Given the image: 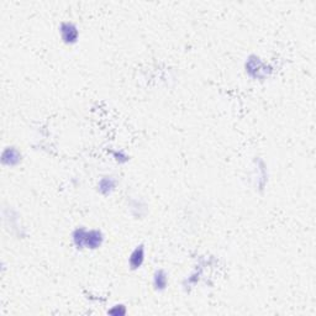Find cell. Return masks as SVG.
I'll return each instance as SVG.
<instances>
[{
	"mask_svg": "<svg viewBox=\"0 0 316 316\" xmlns=\"http://www.w3.org/2000/svg\"><path fill=\"white\" fill-rule=\"evenodd\" d=\"M245 71L248 77L256 80H266L273 73V67L257 55H250L245 61Z\"/></svg>",
	"mask_w": 316,
	"mask_h": 316,
	"instance_id": "6da1fadb",
	"label": "cell"
},
{
	"mask_svg": "<svg viewBox=\"0 0 316 316\" xmlns=\"http://www.w3.org/2000/svg\"><path fill=\"white\" fill-rule=\"evenodd\" d=\"M59 36H61L62 42L67 46H72L75 45L78 41H79V36L80 32L78 26L75 25L73 21L69 20H64L59 24Z\"/></svg>",
	"mask_w": 316,
	"mask_h": 316,
	"instance_id": "7a4b0ae2",
	"label": "cell"
},
{
	"mask_svg": "<svg viewBox=\"0 0 316 316\" xmlns=\"http://www.w3.org/2000/svg\"><path fill=\"white\" fill-rule=\"evenodd\" d=\"M0 161H2L3 166L16 167L23 161V153L15 146H8L3 150Z\"/></svg>",
	"mask_w": 316,
	"mask_h": 316,
	"instance_id": "3957f363",
	"label": "cell"
},
{
	"mask_svg": "<svg viewBox=\"0 0 316 316\" xmlns=\"http://www.w3.org/2000/svg\"><path fill=\"white\" fill-rule=\"evenodd\" d=\"M105 236L102 234L101 230L99 229H91L88 230L85 236V250L95 251L98 248H100L102 244H104Z\"/></svg>",
	"mask_w": 316,
	"mask_h": 316,
	"instance_id": "277c9868",
	"label": "cell"
},
{
	"mask_svg": "<svg viewBox=\"0 0 316 316\" xmlns=\"http://www.w3.org/2000/svg\"><path fill=\"white\" fill-rule=\"evenodd\" d=\"M146 258V248L145 245L140 244L132 250V252L130 253L129 257V267L131 271H137L142 267V264L145 263Z\"/></svg>",
	"mask_w": 316,
	"mask_h": 316,
	"instance_id": "5b68a950",
	"label": "cell"
},
{
	"mask_svg": "<svg viewBox=\"0 0 316 316\" xmlns=\"http://www.w3.org/2000/svg\"><path fill=\"white\" fill-rule=\"evenodd\" d=\"M96 188H98V191L101 195H112L116 190V188H118V179H116L114 175H104V177H101L99 179Z\"/></svg>",
	"mask_w": 316,
	"mask_h": 316,
	"instance_id": "8992f818",
	"label": "cell"
},
{
	"mask_svg": "<svg viewBox=\"0 0 316 316\" xmlns=\"http://www.w3.org/2000/svg\"><path fill=\"white\" fill-rule=\"evenodd\" d=\"M168 282H169L168 273L162 268L156 269L152 277L153 289H155L156 291H164L167 287H168Z\"/></svg>",
	"mask_w": 316,
	"mask_h": 316,
	"instance_id": "52a82bcc",
	"label": "cell"
},
{
	"mask_svg": "<svg viewBox=\"0 0 316 316\" xmlns=\"http://www.w3.org/2000/svg\"><path fill=\"white\" fill-rule=\"evenodd\" d=\"M255 164L256 168H257L258 173V179H257V187L258 190L263 191L264 188H266L267 183H268V173H267V164L263 159L257 158L255 159Z\"/></svg>",
	"mask_w": 316,
	"mask_h": 316,
	"instance_id": "ba28073f",
	"label": "cell"
},
{
	"mask_svg": "<svg viewBox=\"0 0 316 316\" xmlns=\"http://www.w3.org/2000/svg\"><path fill=\"white\" fill-rule=\"evenodd\" d=\"M86 232H88V229L84 228V226H78V228H75L74 230H73L72 242L77 250H79V251L85 250Z\"/></svg>",
	"mask_w": 316,
	"mask_h": 316,
	"instance_id": "9c48e42d",
	"label": "cell"
},
{
	"mask_svg": "<svg viewBox=\"0 0 316 316\" xmlns=\"http://www.w3.org/2000/svg\"><path fill=\"white\" fill-rule=\"evenodd\" d=\"M129 207L130 213H131L135 219H142L146 214H147L148 210L146 202L140 200V199H131V200H130Z\"/></svg>",
	"mask_w": 316,
	"mask_h": 316,
	"instance_id": "30bf717a",
	"label": "cell"
},
{
	"mask_svg": "<svg viewBox=\"0 0 316 316\" xmlns=\"http://www.w3.org/2000/svg\"><path fill=\"white\" fill-rule=\"evenodd\" d=\"M112 153H113V158H114V161L116 162V163L125 164L130 161V156L124 150H115V151H113Z\"/></svg>",
	"mask_w": 316,
	"mask_h": 316,
	"instance_id": "8fae6325",
	"label": "cell"
},
{
	"mask_svg": "<svg viewBox=\"0 0 316 316\" xmlns=\"http://www.w3.org/2000/svg\"><path fill=\"white\" fill-rule=\"evenodd\" d=\"M126 312H128V310H126L125 305H123V304L114 305L112 309L108 310V314L114 315V316H124V315H126Z\"/></svg>",
	"mask_w": 316,
	"mask_h": 316,
	"instance_id": "7c38bea8",
	"label": "cell"
},
{
	"mask_svg": "<svg viewBox=\"0 0 316 316\" xmlns=\"http://www.w3.org/2000/svg\"><path fill=\"white\" fill-rule=\"evenodd\" d=\"M200 272H194V273H191L190 274V277L188 278L187 280H185L184 283H188L189 285H193V284H195V283H198V280H199V278H200Z\"/></svg>",
	"mask_w": 316,
	"mask_h": 316,
	"instance_id": "4fadbf2b",
	"label": "cell"
}]
</instances>
